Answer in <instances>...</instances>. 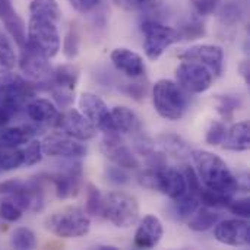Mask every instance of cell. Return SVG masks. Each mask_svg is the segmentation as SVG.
<instances>
[{
    "mask_svg": "<svg viewBox=\"0 0 250 250\" xmlns=\"http://www.w3.org/2000/svg\"><path fill=\"white\" fill-rule=\"evenodd\" d=\"M221 218V214L215 212L212 208H202V209H196L195 217L189 221V229L193 231H207L209 229H212Z\"/></svg>",
    "mask_w": 250,
    "mask_h": 250,
    "instance_id": "obj_23",
    "label": "cell"
},
{
    "mask_svg": "<svg viewBox=\"0 0 250 250\" xmlns=\"http://www.w3.org/2000/svg\"><path fill=\"white\" fill-rule=\"evenodd\" d=\"M110 59H111L113 64L116 66V69L129 78H141L145 73L144 59L138 53H135L129 48L122 47V48L113 50Z\"/></svg>",
    "mask_w": 250,
    "mask_h": 250,
    "instance_id": "obj_18",
    "label": "cell"
},
{
    "mask_svg": "<svg viewBox=\"0 0 250 250\" xmlns=\"http://www.w3.org/2000/svg\"><path fill=\"white\" fill-rule=\"evenodd\" d=\"M101 215L117 229H129L139 220V205L127 193L111 192L103 196Z\"/></svg>",
    "mask_w": 250,
    "mask_h": 250,
    "instance_id": "obj_3",
    "label": "cell"
},
{
    "mask_svg": "<svg viewBox=\"0 0 250 250\" xmlns=\"http://www.w3.org/2000/svg\"><path fill=\"white\" fill-rule=\"evenodd\" d=\"M176 78L182 89L190 94H202L211 88L215 76L204 64L183 60L176 69Z\"/></svg>",
    "mask_w": 250,
    "mask_h": 250,
    "instance_id": "obj_8",
    "label": "cell"
},
{
    "mask_svg": "<svg viewBox=\"0 0 250 250\" xmlns=\"http://www.w3.org/2000/svg\"><path fill=\"white\" fill-rule=\"evenodd\" d=\"M224 149L234 152H245L250 148V129L248 122H240L227 129L226 138L223 141Z\"/></svg>",
    "mask_w": 250,
    "mask_h": 250,
    "instance_id": "obj_20",
    "label": "cell"
},
{
    "mask_svg": "<svg viewBox=\"0 0 250 250\" xmlns=\"http://www.w3.org/2000/svg\"><path fill=\"white\" fill-rule=\"evenodd\" d=\"M111 111V120L116 132L119 133H135L141 132L139 117L127 107H114Z\"/></svg>",
    "mask_w": 250,
    "mask_h": 250,
    "instance_id": "obj_21",
    "label": "cell"
},
{
    "mask_svg": "<svg viewBox=\"0 0 250 250\" xmlns=\"http://www.w3.org/2000/svg\"><path fill=\"white\" fill-rule=\"evenodd\" d=\"M19 110H16L15 107H10L4 103L0 101V127H4L18 113Z\"/></svg>",
    "mask_w": 250,
    "mask_h": 250,
    "instance_id": "obj_45",
    "label": "cell"
},
{
    "mask_svg": "<svg viewBox=\"0 0 250 250\" xmlns=\"http://www.w3.org/2000/svg\"><path fill=\"white\" fill-rule=\"evenodd\" d=\"M180 37L183 40H198L205 35V26L198 18H188L182 25L180 29H177Z\"/></svg>",
    "mask_w": 250,
    "mask_h": 250,
    "instance_id": "obj_35",
    "label": "cell"
},
{
    "mask_svg": "<svg viewBox=\"0 0 250 250\" xmlns=\"http://www.w3.org/2000/svg\"><path fill=\"white\" fill-rule=\"evenodd\" d=\"M101 149L104 155L114 163L117 167H122L125 170H136L139 167L138 158L133 155L130 148H127L122 139L120 133H113V135H104Z\"/></svg>",
    "mask_w": 250,
    "mask_h": 250,
    "instance_id": "obj_14",
    "label": "cell"
},
{
    "mask_svg": "<svg viewBox=\"0 0 250 250\" xmlns=\"http://www.w3.org/2000/svg\"><path fill=\"white\" fill-rule=\"evenodd\" d=\"M37 133V129L31 126H16L4 127L0 130V146L4 148H18L32 139Z\"/></svg>",
    "mask_w": 250,
    "mask_h": 250,
    "instance_id": "obj_22",
    "label": "cell"
},
{
    "mask_svg": "<svg viewBox=\"0 0 250 250\" xmlns=\"http://www.w3.org/2000/svg\"><path fill=\"white\" fill-rule=\"evenodd\" d=\"M105 176H107V179H108L111 183H114V185H120V186L127 185V183L130 182V177L125 173V168L117 167V166H114V167H108V168L105 170Z\"/></svg>",
    "mask_w": 250,
    "mask_h": 250,
    "instance_id": "obj_43",
    "label": "cell"
},
{
    "mask_svg": "<svg viewBox=\"0 0 250 250\" xmlns=\"http://www.w3.org/2000/svg\"><path fill=\"white\" fill-rule=\"evenodd\" d=\"M201 202L207 207V208H212V209H221V208H227L230 205V202L233 201V196H227L223 195L220 192H215L212 189H201L198 193Z\"/></svg>",
    "mask_w": 250,
    "mask_h": 250,
    "instance_id": "obj_30",
    "label": "cell"
},
{
    "mask_svg": "<svg viewBox=\"0 0 250 250\" xmlns=\"http://www.w3.org/2000/svg\"><path fill=\"white\" fill-rule=\"evenodd\" d=\"M155 190L161 192L170 199H177L183 196L186 193V180H185L183 173L167 166L163 168H158Z\"/></svg>",
    "mask_w": 250,
    "mask_h": 250,
    "instance_id": "obj_16",
    "label": "cell"
},
{
    "mask_svg": "<svg viewBox=\"0 0 250 250\" xmlns=\"http://www.w3.org/2000/svg\"><path fill=\"white\" fill-rule=\"evenodd\" d=\"M146 1L148 0H119V4L126 6V7H138V6L145 4Z\"/></svg>",
    "mask_w": 250,
    "mask_h": 250,
    "instance_id": "obj_47",
    "label": "cell"
},
{
    "mask_svg": "<svg viewBox=\"0 0 250 250\" xmlns=\"http://www.w3.org/2000/svg\"><path fill=\"white\" fill-rule=\"evenodd\" d=\"M220 3H221V0H192V4H193L196 13L201 16L212 15L218 9Z\"/></svg>",
    "mask_w": 250,
    "mask_h": 250,
    "instance_id": "obj_42",
    "label": "cell"
},
{
    "mask_svg": "<svg viewBox=\"0 0 250 250\" xmlns=\"http://www.w3.org/2000/svg\"><path fill=\"white\" fill-rule=\"evenodd\" d=\"M22 152H23V166H26V167L37 166L38 163H41L42 155H44V152H42V145H41V142L37 141V139L31 141L29 145L26 146V149L22 151Z\"/></svg>",
    "mask_w": 250,
    "mask_h": 250,
    "instance_id": "obj_38",
    "label": "cell"
},
{
    "mask_svg": "<svg viewBox=\"0 0 250 250\" xmlns=\"http://www.w3.org/2000/svg\"><path fill=\"white\" fill-rule=\"evenodd\" d=\"M226 133H227V126L226 123L223 122H218V120H212L207 129V135H205V141L208 145H212V146H218L220 144H223L224 138H226Z\"/></svg>",
    "mask_w": 250,
    "mask_h": 250,
    "instance_id": "obj_36",
    "label": "cell"
},
{
    "mask_svg": "<svg viewBox=\"0 0 250 250\" xmlns=\"http://www.w3.org/2000/svg\"><path fill=\"white\" fill-rule=\"evenodd\" d=\"M163 234L164 229L160 218L155 215H146L135 233V246L139 249H152L161 242Z\"/></svg>",
    "mask_w": 250,
    "mask_h": 250,
    "instance_id": "obj_17",
    "label": "cell"
},
{
    "mask_svg": "<svg viewBox=\"0 0 250 250\" xmlns=\"http://www.w3.org/2000/svg\"><path fill=\"white\" fill-rule=\"evenodd\" d=\"M22 212H23V211H22L15 202H12L10 199L3 201V202L0 204V218L4 220V221H7V223H15V221H18V220L22 217Z\"/></svg>",
    "mask_w": 250,
    "mask_h": 250,
    "instance_id": "obj_39",
    "label": "cell"
},
{
    "mask_svg": "<svg viewBox=\"0 0 250 250\" xmlns=\"http://www.w3.org/2000/svg\"><path fill=\"white\" fill-rule=\"evenodd\" d=\"M242 105V98L239 95H218V105L217 110L218 113L226 119V120H231L236 110H239Z\"/></svg>",
    "mask_w": 250,
    "mask_h": 250,
    "instance_id": "obj_34",
    "label": "cell"
},
{
    "mask_svg": "<svg viewBox=\"0 0 250 250\" xmlns=\"http://www.w3.org/2000/svg\"><path fill=\"white\" fill-rule=\"evenodd\" d=\"M125 91H126L130 97H133L135 100H141V98H144L145 94H146V86L142 85V83H129V85H126Z\"/></svg>",
    "mask_w": 250,
    "mask_h": 250,
    "instance_id": "obj_46",
    "label": "cell"
},
{
    "mask_svg": "<svg viewBox=\"0 0 250 250\" xmlns=\"http://www.w3.org/2000/svg\"><path fill=\"white\" fill-rule=\"evenodd\" d=\"M28 44L38 51H41L48 59L54 57L60 50V35L57 31V22L41 18L32 16L28 22Z\"/></svg>",
    "mask_w": 250,
    "mask_h": 250,
    "instance_id": "obj_5",
    "label": "cell"
},
{
    "mask_svg": "<svg viewBox=\"0 0 250 250\" xmlns=\"http://www.w3.org/2000/svg\"><path fill=\"white\" fill-rule=\"evenodd\" d=\"M199 208V199L198 196H193V195H189V193H185L183 196L174 199L173 202V214L176 215L177 220H186L189 217H192L196 209Z\"/></svg>",
    "mask_w": 250,
    "mask_h": 250,
    "instance_id": "obj_27",
    "label": "cell"
},
{
    "mask_svg": "<svg viewBox=\"0 0 250 250\" xmlns=\"http://www.w3.org/2000/svg\"><path fill=\"white\" fill-rule=\"evenodd\" d=\"M54 125L62 133L76 141H91L97 135V127L81 111L69 107L57 114Z\"/></svg>",
    "mask_w": 250,
    "mask_h": 250,
    "instance_id": "obj_9",
    "label": "cell"
},
{
    "mask_svg": "<svg viewBox=\"0 0 250 250\" xmlns=\"http://www.w3.org/2000/svg\"><path fill=\"white\" fill-rule=\"evenodd\" d=\"M37 94V86L32 81L23 79L12 72L0 75V101L21 110Z\"/></svg>",
    "mask_w": 250,
    "mask_h": 250,
    "instance_id": "obj_7",
    "label": "cell"
},
{
    "mask_svg": "<svg viewBox=\"0 0 250 250\" xmlns=\"http://www.w3.org/2000/svg\"><path fill=\"white\" fill-rule=\"evenodd\" d=\"M154 107L167 120H180L188 110V97L183 89L170 79H160L152 89Z\"/></svg>",
    "mask_w": 250,
    "mask_h": 250,
    "instance_id": "obj_2",
    "label": "cell"
},
{
    "mask_svg": "<svg viewBox=\"0 0 250 250\" xmlns=\"http://www.w3.org/2000/svg\"><path fill=\"white\" fill-rule=\"evenodd\" d=\"M185 180H186V193L198 196L199 190H201V180L196 174V171L192 167H186L183 171Z\"/></svg>",
    "mask_w": 250,
    "mask_h": 250,
    "instance_id": "obj_40",
    "label": "cell"
},
{
    "mask_svg": "<svg viewBox=\"0 0 250 250\" xmlns=\"http://www.w3.org/2000/svg\"><path fill=\"white\" fill-rule=\"evenodd\" d=\"M180 60L196 62L208 67L214 76H220L223 73L224 66V51L220 45L214 44H199L190 48H186L183 53L179 54Z\"/></svg>",
    "mask_w": 250,
    "mask_h": 250,
    "instance_id": "obj_11",
    "label": "cell"
},
{
    "mask_svg": "<svg viewBox=\"0 0 250 250\" xmlns=\"http://www.w3.org/2000/svg\"><path fill=\"white\" fill-rule=\"evenodd\" d=\"M227 209H229L231 214H234L237 218L248 220L250 217V201L248 198L237 199V201H231L230 205L227 207Z\"/></svg>",
    "mask_w": 250,
    "mask_h": 250,
    "instance_id": "obj_41",
    "label": "cell"
},
{
    "mask_svg": "<svg viewBox=\"0 0 250 250\" xmlns=\"http://www.w3.org/2000/svg\"><path fill=\"white\" fill-rule=\"evenodd\" d=\"M21 59H19V67L22 70V73L35 82H42L45 81L50 73H51V67H50V59L47 56H44L41 51H38L37 48L31 47L28 42L25 47L21 48Z\"/></svg>",
    "mask_w": 250,
    "mask_h": 250,
    "instance_id": "obj_12",
    "label": "cell"
},
{
    "mask_svg": "<svg viewBox=\"0 0 250 250\" xmlns=\"http://www.w3.org/2000/svg\"><path fill=\"white\" fill-rule=\"evenodd\" d=\"M245 12L246 6L243 1H227L220 12V19L224 25H234L245 16Z\"/></svg>",
    "mask_w": 250,
    "mask_h": 250,
    "instance_id": "obj_32",
    "label": "cell"
},
{
    "mask_svg": "<svg viewBox=\"0 0 250 250\" xmlns=\"http://www.w3.org/2000/svg\"><path fill=\"white\" fill-rule=\"evenodd\" d=\"M42 152L47 157L62 158H82L86 155V148L73 138L62 135H50L42 142Z\"/></svg>",
    "mask_w": 250,
    "mask_h": 250,
    "instance_id": "obj_15",
    "label": "cell"
},
{
    "mask_svg": "<svg viewBox=\"0 0 250 250\" xmlns=\"http://www.w3.org/2000/svg\"><path fill=\"white\" fill-rule=\"evenodd\" d=\"M59 111L57 107L45 98H32L26 104V116L37 125H47L54 123Z\"/></svg>",
    "mask_w": 250,
    "mask_h": 250,
    "instance_id": "obj_19",
    "label": "cell"
},
{
    "mask_svg": "<svg viewBox=\"0 0 250 250\" xmlns=\"http://www.w3.org/2000/svg\"><path fill=\"white\" fill-rule=\"evenodd\" d=\"M190 155L196 166V174L205 188L227 196H233L239 190V179L231 173L223 158L202 149H195Z\"/></svg>",
    "mask_w": 250,
    "mask_h": 250,
    "instance_id": "obj_1",
    "label": "cell"
},
{
    "mask_svg": "<svg viewBox=\"0 0 250 250\" xmlns=\"http://www.w3.org/2000/svg\"><path fill=\"white\" fill-rule=\"evenodd\" d=\"M158 141H160V145L164 148V151L174 157H186V155H190L192 152L188 142L174 133H164L158 138Z\"/></svg>",
    "mask_w": 250,
    "mask_h": 250,
    "instance_id": "obj_25",
    "label": "cell"
},
{
    "mask_svg": "<svg viewBox=\"0 0 250 250\" xmlns=\"http://www.w3.org/2000/svg\"><path fill=\"white\" fill-rule=\"evenodd\" d=\"M45 229L54 236L63 239H76L85 236L91 229L89 215L76 207H67L51 214L45 220Z\"/></svg>",
    "mask_w": 250,
    "mask_h": 250,
    "instance_id": "obj_4",
    "label": "cell"
},
{
    "mask_svg": "<svg viewBox=\"0 0 250 250\" xmlns=\"http://www.w3.org/2000/svg\"><path fill=\"white\" fill-rule=\"evenodd\" d=\"M10 245H12V248L18 250L35 249L37 248L35 233L28 227H19L12 233Z\"/></svg>",
    "mask_w": 250,
    "mask_h": 250,
    "instance_id": "obj_31",
    "label": "cell"
},
{
    "mask_svg": "<svg viewBox=\"0 0 250 250\" xmlns=\"http://www.w3.org/2000/svg\"><path fill=\"white\" fill-rule=\"evenodd\" d=\"M214 236L223 245L233 248H246L250 245L249 221L243 218L226 220L215 227Z\"/></svg>",
    "mask_w": 250,
    "mask_h": 250,
    "instance_id": "obj_13",
    "label": "cell"
},
{
    "mask_svg": "<svg viewBox=\"0 0 250 250\" xmlns=\"http://www.w3.org/2000/svg\"><path fill=\"white\" fill-rule=\"evenodd\" d=\"M144 50L149 60H158L163 53L173 44L182 40L177 29L167 26L155 19H145L142 22Z\"/></svg>",
    "mask_w": 250,
    "mask_h": 250,
    "instance_id": "obj_6",
    "label": "cell"
},
{
    "mask_svg": "<svg viewBox=\"0 0 250 250\" xmlns=\"http://www.w3.org/2000/svg\"><path fill=\"white\" fill-rule=\"evenodd\" d=\"M16 66V53L10 40L0 32V75L9 73Z\"/></svg>",
    "mask_w": 250,
    "mask_h": 250,
    "instance_id": "obj_28",
    "label": "cell"
},
{
    "mask_svg": "<svg viewBox=\"0 0 250 250\" xmlns=\"http://www.w3.org/2000/svg\"><path fill=\"white\" fill-rule=\"evenodd\" d=\"M69 3L73 6L75 10L81 13H88L94 7H97L101 3V0H69Z\"/></svg>",
    "mask_w": 250,
    "mask_h": 250,
    "instance_id": "obj_44",
    "label": "cell"
},
{
    "mask_svg": "<svg viewBox=\"0 0 250 250\" xmlns=\"http://www.w3.org/2000/svg\"><path fill=\"white\" fill-rule=\"evenodd\" d=\"M79 45H81V40H79L78 29L72 25L64 37V41H63V53H64L66 59L73 60L79 53Z\"/></svg>",
    "mask_w": 250,
    "mask_h": 250,
    "instance_id": "obj_37",
    "label": "cell"
},
{
    "mask_svg": "<svg viewBox=\"0 0 250 250\" xmlns=\"http://www.w3.org/2000/svg\"><path fill=\"white\" fill-rule=\"evenodd\" d=\"M240 73H242V76H243V79H245V82L249 85L250 83V69H249V62H243L242 64H240Z\"/></svg>",
    "mask_w": 250,
    "mask_h": 250,
    "instance_id": "obj_48",
    "label": "cell"
},
{
    "mask_svg": "<svg viewBox=\"0 0 250 250\" xmlns=\"http://www.w3.org/2000/svg\"><path fill=\"white\" fill-rule=\"evenodd\" d=\"M3 23L7 29V32L10 34V37L15 40V42L18 44L19 48L25 47L28 40H26V29H25V22L22 21V18L13 12L12 15L6 16L3 19Z\"/></svg>",
    "mask_w": 250,
    "mask_h": 250,
    "instance_id": "obj_26",
    "label": "cell"
},
{
    "mask_svg": "<svg viewBox=\"0 0 250 250\" xmlns=\"http://www.w3.org/2000/svg\"><path fill=\"white\" fill-rule=\"evenodd\" d=\"M23 166V152L16 148L0 146V174Z\"/></svg>",
    "mask_w": 250,
    "mask_h": 250,
    "instance_id": "obj_29",
    "label": "cell"
},
{
    "mask_svg": "<svg viewBox=\"0 0 250 250\" xmlns=\"http://www.w3.org/2000/svg\"><path fill=\"white\" fill-rule=\"evenodd\" d=\"M79 108L81 113L101 132H104V135H113V133H119L116 132L114 126H113V120H111V111L108 110L105 101L92 94V92H83L79 97Z\"/></svg>",
    "mask_w": 250,
    "mask_h": 250,
    "instance_id": "obj_10",
    "label": "cell"
},
{
    "mask_svg": "<svg viewBox=\"0 0 250 250\" xmlns=\"http://www.w3.org/2000/svg\"><path fill=\"white\" fill-rule=\"evenodd\" d=\"M101 207H103V195L100 189L88 183L86 185V205H85V212L89 217H100L101 215Z\"/></svg>",
    "mask_w": 250,
    "mask_h": 250,
    "instance_id": "obj_33",
    "label": "cell"
},
{
    "mask_svg": "<svg viewBox=\"0 0 250 250\" xmlns=\"http://www.w3.org/2000/svg\"><path fill=\"white\" fill-rule=\"evenodd\" d=\"M29 12L32 16L48 18L57 23L62 18V10L57 0H32L29 4Z\"/></svg>",
    "mask_w": 250,
    "mask_h": 250,
    "instance_id": "obj_24",
    "label": "cell"
}]
</instances>
